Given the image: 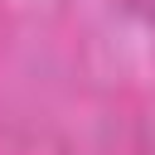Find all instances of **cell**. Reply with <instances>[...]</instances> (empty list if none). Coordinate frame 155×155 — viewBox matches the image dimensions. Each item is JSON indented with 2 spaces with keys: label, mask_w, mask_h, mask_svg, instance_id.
<instances>
[]
</instances>
